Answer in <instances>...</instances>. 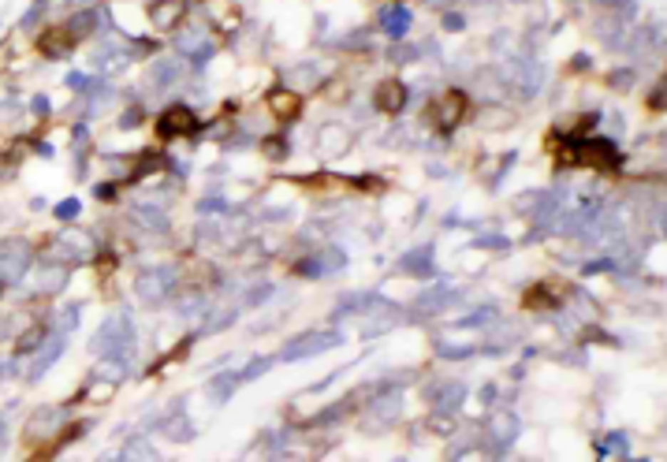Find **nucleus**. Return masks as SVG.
<instances>
[{
    "label": "nucleus",
    "mask_w": 667,
    "mask_h": 462,
    "mask_svg": "<svg viewBox=\"0 0 667 462\" xmlns=\"http://www.w3.org/2000/svg\"><path fill=\"white\" fill-rule=\"evenodd\" d=\"M71 45H75V38L68 34V26H56V30H48V34H41V53L45 56H68Z\"/></svg>",
    "instance_id": "5"
},
{
    "label": "nucleus",
    "mask_w": 667,
    "mask_h": 462,
    "mask_svg": "<svg viewBox=\"0 0 667 462\" xmlns=\"http://www.w3.org/2000/svg\"><path fill=\"white\" fill-rule=\"evenodd\" d=\"M403 105H406V86H403V82H395V78L381 82V90H377V108H381V112H403Z\"/></svg>",
    "instance_id": "3"
},
{
    "label": "nucleus",
    "mask_w": 667,
    "mask_h": 462,
    "mask_svg": "<svg viewBox=\"0 0 667 462\" xmlns=\"http://www.w3.org/2000/svg\"><path fill=\"white\" fill-rule=\"evenodd\" d=\"M157 130H160V138H179V135H194V130H198V115H194V112H190L187 105H175V108H168L165 115H160Z\"/></svg>",
    "instance_id": "1"
},
{
    "label": "nucleus",
    "mask_w": 667,
    "mask_h": 462,
    "mask_svg": "<svg viewBox=\"0 0 667 462\" xmlns=\"http://www.w3.org/2000/svg\"><path fill=\"white\" fill-rule=\"evenodd\" d=\"M466 108H470L466 93H462V90H448V93H444V101H440V112H444V127H455V123H459Z\"/></svg>",
    "instance_id": "6"
},
{
    "label": "nucleus",
    "mask_w": 667,
    "mask_h": 462,
    "mask_svg": "<svg viewBox=\"0 0 667 462\" xmlns=\"http://www.w3.org/2000/svg\"><path fill=\"white\" fill-rule=\"evenodd\" d=\"M179 15H183V4H179V0H157V4L150 8V23H157V26H175Z\"/></svg>",
    "instance_id": "7"
},
{
    "label": "nucleus",
    "mask_w": 667,
    "mask_h": 462,
    "mask_svg": "<svg viewBox=\"0 0 667 462\" xmlns=\"http://www.w3.org/2000/svg\"><path fill=\"white\" fill-rule=\"evenodd\" d=\"M299 108H302V97H299V93H291L287 86L269 93V112H276L280 120H295Z\"/></svg>",
    "instance_id": "4"
},
{
    "label": "nucleus",
    "mask_w": 667,
    "mask_h": 462,
    "mask_svg": "<svg viewBox=\"0 0 667 462\" xmlns=\"http://www.w3.org/2000/svg\"><path fill=\"white\" fill-rule=\"evenodd\" d=\"M578 160L593 164V168H600V172H615V168H619V150H615L608 138H593L589 145H581Z\"/></svg>",
    "instance_id": "2"
}]
</instances>
